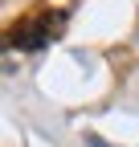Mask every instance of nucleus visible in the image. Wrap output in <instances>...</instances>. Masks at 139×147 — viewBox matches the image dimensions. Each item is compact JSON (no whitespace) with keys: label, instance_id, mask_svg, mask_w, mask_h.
Returning <instances> with one entry per match:
<instances>
[{"label":"nucleus","instance_id":"f03ea898","mask_svg":"<svg viewBox=\"0 0 139 147\" xmlns=\"http://www.w3.org/2000/svg\"><path fill=\"white\" fill-rule=\"evenodd\" d=\"M86 143H90V147H111L107 139H98V135H86Z\"/></svg>","mask_w":139,"mask_h":147},{"label":"nucleus","instance_id":"f257e3e1","mask_svg":"<svg viewBox=\"0 0 139 147\" xmlns=\"http://www.w3.org/2000/svg\"><path fill=\"white\" fill-rule=\"evenodd\" d=\"M70 21V12H41L33 21H16V29L8 33L12 49H45L53 37H61V25Z\"/></svg>","mask_w":139,"mask_h":147}]
</instances>
